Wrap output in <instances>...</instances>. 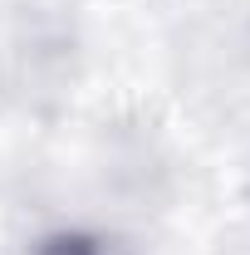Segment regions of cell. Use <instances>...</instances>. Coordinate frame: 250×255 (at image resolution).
Here are the masks:
<instances>
[{"label":"cell","instance_id":"cell-1","mask_svg":"<svg viewBox=\"0 0 250 255\" xmlns=\"http://www.w3.org/2000/svg\"><path fill=\"white\" fill-rule=\"evenodd\" d=\"M34 255H127L118 241H108V236H89V231H64V236H49V241H39V251Z\"/></svg>","mask_w":250,"mask_h":255}]
</instances>
